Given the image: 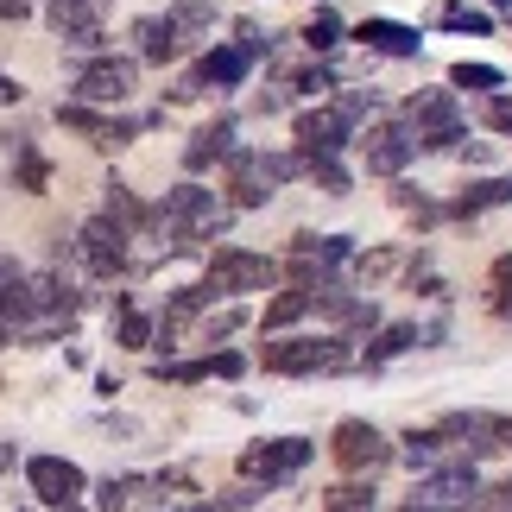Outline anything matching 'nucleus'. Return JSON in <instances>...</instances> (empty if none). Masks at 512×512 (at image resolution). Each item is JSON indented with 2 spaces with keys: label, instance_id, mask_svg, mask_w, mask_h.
<instances>
[{
  "label": "nucleus",
  "instance_id": "obj_38",
  "mask_svg": "<svg viewBox=\"0 0 512 512\" xmlns=\"http://www.w3.org/2000/svg\"><path fill=\"white\" fill-rule=\"evenodd\" d=\"M0 19H26V0H0Z\"/></svg>",
  "mask_w": 512,
  "mask_h": 512
},
{
  "label": "nucleus",
  "instance_id": "obj_33",
  "mask_svg": "<svg viewBox=\"0 0 512 512\" xmlns=\"http://www.w3.org/2000/svg\"><path fill=\"white\" fill-rule=\"evenodd\" d=\"M487 127H494V133H512V95H494V102H487Z\"/></svg>",
  "mask_w": 512,
  "mask_h": 512
},
{
  "label": "nucleus",
  "instance_id": "obj_5",
  "mask_svg": "<svg viewBox=\"0 0 512 512\" xmlns=\"http://www.w3.org/2000/svg\"><path fill=\"white\" fill-rule=\"evenodd\" d=\"M76 253H83V266L95 272V279H114V272L127 266V222H114V215H95V222H83V234H76Z\"/></svg>",
  "mask_w": 512,
  "mask_h": 512
},
{
  "label": "nucleus",
  "instance_id": "obj_15",
  "mask_svg": "<svg viewBox=\"0 0 512 512\" xmlns=\"http://www.w3.org/2000/svg\"><path fill=\"white\" fill-rule=\"evenodd\" d=\"M348 241H342V234H323V241H317V234H304V241L298 247H291V266H298L304 272V279H310V272H317V291L329 285V272H336L342 260H348Z\"/></svg>",
  "mask_w": 512,
  "mask_h": 512
},
{
  "label": "nucleus",
  "instance_id": "obj_13",
  "mask_svg": "<svg viewBox=\"0 0 512 512\" xmlns=\"http://www.w3.org/2000/svg\"><path fill=\"white\" fill-rule=\"evenodd\" d=\"M481 487H475V468L456 462V468H437V475H424L411 487V506H468Z\"/></svg>",
  "mask_w": 512,
  "mask_h": 512
},
{
  "label": "nucleus",
  "instance_id": "obj_21",
  "mask_svg": "<svg viewBox=\"0 0 512 512\" xmlns=\"http://www.w3.org/2000/svg\"><path fill=\"white\" fill-rule=\"evenodd\" d=\"M310 304H317V291H310V285H298V291H279V298L266 304V329H291V323H298Z\"/></svg>",
  "mask_w": 512,
  "mask_h": 512
},
{
  "label": "nucleus",
  "instance_id": "obj_9",
  "mask_svg": "<svg viewBox=\"0 0 512 512\" xmlns=\"http://www.w3.org/2000/svg\"><path fill=\"white\" fill-rule=\"evenodd\" d=\"M279 279V266L266 260V253H241V247H222L209 260V285L215 291H266Z\"/></svg>",
  "mask_w": 512,
  "mask_h": 512
},
{
  "label": "nucleus",
  "instance_id": "obj_10",
  "mask_svg": "<svg viewBox=\"0 0 512 512\" xmlns=\"http://www.w3.org/2000/svg\"><path fill=\"white\" fill-rule=\"evenodd\" d=\"M26 481H32V494L45 506H76V500H83V468L64 462V456H32Z\"/></svg>",
  "mask_w": 512,
  "mask_h": 512
},
{
  "label": "nucleus",
  "instance_id": "obj_35",
  "mask_svg": "<svg viewBox=\"0 0 512 512\" xmlns=\"http://www.w3.org/2000/svg\"><path fill=\"white\" fill-rule=\"evenodd\" d=\"M215 373H222V380H241V373H247V361H241L234 348H222V354H215Z\"/></svg>",
  "mask_w": 512,
  "mask_h": 512
},
{
  "label": "nucleus",
  "instance_id": "obj_14",
  "mask_svg": "<svg viewBox=\"0 0 512 512\" xmlns=\"http://www.w3.org/2000/svg\"><path fill=\"white\" fill-rule=\"evenodd\" d=\"M348 133H354V121H348L342 108H310V114H298V146L304 152H342Z\"/></svg>",
  "mask_w": 512,
  "mask_h": 512
},
{
  "label": "nucleus",
  "instance_id": "obj_41",
  "mask_svg": "<svg viewBox=\"0 0 512 512\" xmlns=\"http://www.w3.org/2000/svg\"><path fill=\"white\" fill-rule=\"evenodd\" d=\"M494 7H512V0H494Z\"/></svg>",
  "mask_w": 512,
  "mask_h": 512
},
{
  "label": "nucleus",
  "instance_id": "obj_4",
  "mask_svg": "<svg viewBox=\"0 0 512 512\" xmlns=\"http://www.w3.org/2000/svg\"><path fill=\"white\" fill-rule=\"evenodd\" d=\"M133 83H140V64L133 57H95V64L76 70V95L95 108H114V102H127Z\"/></svg>",
  "mask_w": 512,
  "mask_h": 512
},
{
  "label": "nucleus",
  "instance_id": "obj_32",
  "mask_svg": "<svg viewBox=\"0 0 512 512\" xmlns=\"http://www.w3.org/2000/svg\"><path fill=\"white\" fill-rule=\"evenodd\" d=\"M494 310H500V317H512V260L494 266Z\"/></svg>",
  "mask_w": 512,
  "mask_h": 512
},
{
  "label": "nucleus",
  "instance_id": "obj_6",
  "mask_svg": "<svg viewBox=\"0 0 512 512\" xmlns=\"http://www.w3.org/2000/svg\"><path fill=\"white\" fill-rule=\"evenodd\" d=\"M329 449H336V462H342V468H354V475H373V468H386V462H392V443H386V437H380V430H373L367 418L336 424Z\"/></svg>",
  "mask_w": 512,
  "mask_h": 512
},
{
  "label": "nucleus",
  "instance_id": "obj_25",
  "mask_svg": "<svg viewBox=\"0 0 512 512\" xmlns=\"http://www.w3.org/2000/svg\"><path fill=\"white\" fill-rule=\"evenodd\" d=\"M304 171H310V177H317V184H323V190H336V196L348 190V171L336 165V152H304Z\"/></svg>",
  "mask_w": 512,
  "mask_h": 512
},
{
  "label": "nucleus",
  "instance_id": "obj_12",
  "mask_svg": "<svg viewBox=\"0 0 512 512\" xmlns=\"http://www.w3.org/2000/svg\"><path fill=\"white\" fill-rule=\"evenodd\" d=\"M102 13H108V0H51L45 7L51 32L64 38V45H95V38H102Z\"/></svg>",
  "mask_w": 512,
  "mask_h": 512
},
{
  "label": "nucleus",
  "instance_id": "obj_19",
  "mask_svg": "<svg viewBox=\"0 0 512 512\" xmlns=\"http://www.w3.org/2000/svg\"><path fill=\"white\" fill-rule=\"evenodd\" d=\"M222 152H234V121H209V127L184 146V165H190V171H203L209 159H222Z\"/></svg>",
  "mask_w": 512,
  "mask_h": 512
},
{
  "label": "nucleus",
  "instance_id": "obj_22",
  "mask_svg": "<svg viewBox=\"0 0 512 512\" xmlns=\"http://www.w3.org/2000/svg\"><path fill=\"white\" fill-rule=\"evenodd\" d=\"M405 348H418V329H411V323H392V329H380V342L367 348V367H380V361H399Z\"/></svg>",
  "mask_w": 512,
  "mask_h": 512
},
{
  "label": "nucleus",
  "instance_id": "obj_27",
  "mask_svg": "<svg viewBox=\"0 0 512 512\" xmlns=\"http://www.w3.org/2000/svg\"><path fill=\"white\" fill-rule=\"evenodd\" d=\"M336 38H342V19H336V13H317V19L304 26V45H310V51H329Z\"/></svg>",
  "mask_w": 512,
  "mask_h": 512
},
{
  "label": "nucleus",
  "instance_id": "obj_2",
  "mask_svg": "<svg viewBox=\"0 0 512 512\" xmlns=\"http://www.w3.org/2000/svg\"><path fill=\"white\" fill-rule=\"evenodd\" d=\"M165 234L171 241H215V234L228 228V209L215 203V190H203V184H177L171 196H165Z\"/></svg>",
  "mask_w": 512,
  "mask_h": 512
},
{
  "label": "nucleus",
  "instance_id": "obj_39",
  "mask_svg": "<svg viewBox=\"0 0 512 512\" xmlns=\"http://www.w3.org/2000/svg\"><path fill=\"white\" fill-rule=\"evenodd\" d=\"M494 506H512V481H506V487H494Z\"/></svg>",
  "mask_w": 512,
  "mask_h": 512
},
{
  "label": "nucleus",
  "instance_id": "obj_11",
  "mask_svg": "<svg viewBox=\"0 0 512 512\" xmlns=\"http://www.w3.org/2000/svg\"><path fill=\"white\" fill-rule=\"evenodd\" d=\"M418 127H373L367 140H361V152H367V171H380V177H399L411 159H418Z\"/></svg>",
  "mask_w": 512,
  "mask_h": 512
},
{
  "label": "nucleus",
  "instance_id": "obj_26",
  "mask_svg": "<svg viewBox=\"0 0 512 512\" xmlns=\"http://www.w3.org/2000/svg\"><path fill=\"white\" fill-rule=\"evenodd\" d=\"M449 83H456V89H500L506 76L494 64H456V70H449Z\"/></svg>",
  "mask_w": 512,
  "mask_h": 512
},
{
  "label": "nucleus",
  "instance_id": "obj_20",
  "mask_svg": "<svg viewBox=\"0 0 512 512\" xmlns=\"http://www.w3.org/2000/svg\"><path fill=\"white\" fill-rule=\"evenodd\" d=\"M317 310H323L329 323H348V329H373V304L348 298V291H336V285H323V291H317Z\"/></svg>",
  "mask_w": 512,
  "mask_h": 512
},
{
  "label": "nucleus",
  "instance_id": "obj_3",
  "mask_svg": "<svg viewBox=\"0 0 512 512\" xmlns=\"http://www.w3.org/2000/svg\"><path fill=\"white\" fill-rule=\"evenodd\" d=\"M348 367L342 342H317V336H291V342H266V373H336Z\"/></svg>",
  "mask_w": 512,
  "mask_h": 512
},
{
  "label": "nucleus",
  "instance_id": "obj_17",
  "mask_svg": "<svg viewBox=\"0 0 512 512\" xmlns=\"http://www.w3.org/2000/svg\"><path fill=\"white\" fill-rule=\"evenodd\" d=\"M354 38H361L367 51H386V57H418V45H424V38L411 26H399V19H367Z\"/></svg>",
  "mask_w": 512,
  "mask_h": 512
},
{
  "label": "nucleus",
  "instance_id": "obj_7",
  "mask_svg": "<svg viewBox=\"0 0 512 512\" xmlns=\"http://www.w3.org/2000/svg\"><path fill=\"white\" fill-rule=\"evenodd\" d=\"M304 462H310V443L304 437H272V443L241 449V475L247 481H291Z\"/></svg>",
  "mask_w": 512,
  "mask_h": 512
},
{
  "label": "nucleus",
  "instance_id": "obj_37",
  "mask_svg": "<svg viewBox=\"0 0 512 512\" xmlns=\"http://www.w3.org/2000/svg\"><path fill=\"white\" fill-rule=\"evenodd\" d=\"M19 102V83H13V76H0V108H13Z\"/></svg>",
  "mask_w": 512,
  "mask_h": 512
},
{
  "label": "nucleus",
  "instance_id": "obj_40",
  "mask_svg": "<svg viewBox=\"0 0 512 512\" xmlns=\"http://www.w3.org/2000/svg\"><path fill=\"white\" fill-rule=\"evenodd\" d=\"M0 468H7V449H0Z\"/></svg>",
  "mask_w": 512,
  "mask_h": 512
},
{
  "label": "nucleus",
  "instance_id": "obj_34",
  "mask_svg": "<svg viewBox=\"0 0 512 512\" xmlns=\"http://www.w3.org/2000/svg\"><path fill=\"white\" fill-rule=\"evenodd\" d=\"M171 19L177 26H209V7L203 0H184V7H171Z\"/></svg>",
  "mask_w": 512,
  "mask_h": 512
},
{
  "label": "nucleus",
  "instance_id": "obj_16",
  "mask_svg": "<svg viewBox=\"0 0 512 512\" xmlns=\"http://www.w3.org/2000/svg\"><path fill=\"white\" fill-rule=\"evenodd\" d=\"M247 64H253V51H247V45H222V51H209L203 64H196V76H190V83L177 89V95H196L203 83H241Z\"/></svg>",
  "mask_w": 512,
  "mask_h": 512
},
{
  "label": "nucleus",
  "instance_id": "obj_8",
  "mask_svg": "<svg viewBox=\"0 0 512 512\" xmlns=\"http://www.w3.org/2000/svg\"><path fill=\"white\" fill-rule=\"evenodd\" d=\"M405 114H411V127H418L424 146H456L462 140V108H456V95H443V89L411 95Z\"/></svg>",
  "mask_w": 512,
  "mask_h": 512
},
{
  "label": "nucleus",
  "instance_id": "obj_31",
  "mask_svg": "<svg viewBox=\"0 0 512 512\" xmlns=\"http://www.w3.org/2000/svg\"><path fill=\"white\" fill-rule=\"evenodd\" d=\"M443 26H456V32H487V13H475V7H443Z\"/></svg>",
  "mask_w": 512,
  "mask_h": 512
},
{
  "label": "nucleus",
  "instance_id": "obj_30",
  "mask_svg": "<svg viewBox=\"0 0 512 512\" xmlns=\"http://www.w3.org/2000/svg\"><path fill=\"white\" fill-rule=\"evenodd\" d=\"M108 215L114 222H140V203L127 196V184H108Z\"/></svg>",
  "mask_w": 512,
  "mask_h": 512
},
{
  "label": "nucleus",
  "instance_id": "obj_24",
  "mask_svg": "<svg viewBox=\"0 0 512 512\" xmlns=\"http://www.w3.org/2000/svg\"><path fill=\"white\" fill-rule=\"evenodd\" d=\"M494 203H512V177H487V184H475L462 196V215H475V209H494Z\"/></svg>",
  "mask_w": 512,
  "mask_h": 512
},
{
  "label": "nucleus",
  "instance_id": "obj_28",
  "mask_svg": "<svg viewBox=\"0 0 512 512\" xmlns=\"http://www.w3.org/2000/svg\"><path fill=\"white\" fill-rule=\"evenodd\" d=\"M323 506H336V512H354V506H373V487H361V481H348V487H329V494H323Z\"/></svg>",
  "mask_w": 512,
  "mask_h": 512
},
{
  "label": "nucleus",
  "instance_id": "obj_36",
  "mask_svg": "<svg viewBox=\"0 0 512 512\" xmlns=\"http://www.w3.org/2000/svg\"><path fill=\"white\" fill-rule=\"evenodd\" d=\"M19 177H26V190H38V184H45V165L26 159V165H19Z\"/></svg>",
  "mask_w": 512,
  "mask_h": 512
},
{
  "label": "nucleus",
  "instance_id": "obj_18",
  "mask_svg": "<svg viewBox=\"0 0 512 512\" xmlns=\"http://www.w3.org/2000/svg\"><path fill=\"white\" fill-rule=\"evenodd\" d=\"M133 38H140V57H146V64H171V57H177V19L171 13L165 19H140Z\"/></svg>",
  "mask_w": 512,
  "mask_h": 512
},
{
  "label": "nucleus",
  "instance_id": "obj_29",
  "mask_svg": "<svg viewBox=\"0 0 512 512\" xmlns=\"http://www.w3.org/2000/svg\"><path fill=\"white\" fill-rule=\"evenodd\" d=\"M121 342H127V348H146V342H152V323L140 317V310H121Z\"/></svg>",
  "mask_w": 512,
  "mask_h": 512
},
{
  "label": "nucleus",
  "instance_id": "obj_1",
  "mask_svg": "<svg viewBox=\"0 0 512 512\" xmlns=\"http://www.w3.org/2000/svg\"><path fill=\"white\" fill-rule=\"evenodd\" d=\"M304 171V152L298 159H285V152H228V190H234V209H260L272 190L285 184V177Z\"/></svg>",
  "mask_w": 512,
  "mask_h": 512
},
{
  "label": "nucleus",
  "instance_id": "obj_23",
  "mask_svg": "<svg viewBox=\"0 0 512 512\" xmlns=\"http://www.w3.org/2000/svg\"><path fill=\"white\" fill-rule=\"evenodd\" d=\"M140 500H165V494H152V481H140V475L102 487V506H108V512H114V506H140Z\"/></svg>",
  "mask_w": 512,
  "mask_h": 512
}]
</instances>
